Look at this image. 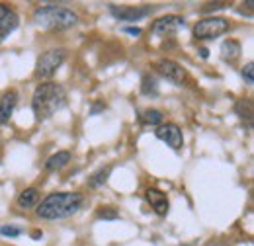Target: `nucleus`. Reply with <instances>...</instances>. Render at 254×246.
<instances>
[{
    "mask_svg": "<svg viewBox=\"0 0 254 246\" xmlns=\"http://www.w3.org/2000/svg\"><path fill=\"white\" fill-rule=\"evenodd\" d=\"M0 235L2 237H20L22 235V231L20 229H16V227H0Z\"/></svg>",
    "mask_w": 254,
    "mask_h": 246,
    "instance_id": "obj_18",
    "label": "nucleus"
},
{
    "mask_svg": "<svg viewBox=\"0 0 254 246\" xmlns=\"http://www.w3.org/2000/svg\"><path fill=\"white\" fill-rule=\"evenodd\" d=\"M157 137L160 141H164L168 147H172L174 151H180L184 145V137H182V129L176 123H166V125H159L157 127Z\"/></svg>",
    "mask_w": 254,
    "mask_h": 246,
    "instance_id": "obj_6",
    "label": "nucleus"
},
{
    "mask_svg": "<svg viewBox=\"0 0 254 246\" xmlns=\"http://www.w3.org/2000/svg\"><path fill=\"white\" fill-rule=\"evenodd\" d=\"M229 31V20L225 18H205L199 20L193 28V35L197 39H213Z\"/></svg>",
    "mask_w": 254,
    "mask_h": 246,
    "instance_id": "obj_5",
    "label": "nucleus"
},
{
    "mask_svg": "<svg viewBox=\"0 0 254 246\" xmlns=\"http://www.w3.org/2000/svg\"><path fill=\"white\" fill-rule=\"evenodd\" d=\"M124 31L131 33V35H141V30H139V28H126Z\"/></svg>",
    "mask_w": 254,
    "mask_h": 246,
    "instance_id": "obj_21",
    "label": "nucleus"
},
{
    "mask_svg": "<svg viewBox=\"0 0 254 246\" xmlns=\"http://www.w3.org/2000/svg\"><path fill=\"white\" fill-rule=\"evenodd\" d=\"M110 172H112V166L100 168V170L96 172L94 176L88 180V185H90V187H100V185H104L106 182H108V176H110Z\"/></svg>",
    "mask_w": 254,
    "mask_h": 246,
    "instance_id": "obj_15",
    "label": "nucleus"
},
{
    "mask_svg": "<svg viewBox=\"0 0 254 246\" xmlns=\"http://www.w3.org/2000/svg\"><path fill=\"white\" fill-rule=\"evenodd\" d=\"M33 22L43 30H68L78 24V16L68 8H57V6H43L33 14Z\"/></svg>",
    "mask_w": 254,
    "mask_h": 246,
    "instance_id": "obj_3",
    "label": "nucleus"
},
{
    "mask_svg": "<svg viewBox=\"0 0 254 246\" xmlns=\"http://www.w3.org/2000/svg\"><path fill=\"white\" fill-rule=\"evenodd\" d=\"M147 199L151 201V205L155 207V211L159 215H166V211H168V199H166V195L162 191H159V189H147Z\"/></svg>",
    "mask_w": 254,
    "mask_h": 246,
    "instance_id": "obj_12",
    "label": "nucleus"
},
{
    "mask_svg": "<svg viewBox=\"0 0 254 246\" xmlns=\"http://www.w3.org/2000/svg\"><path fill=\"white\" fill-rule=\"evenodd\" d=\"M18 26V16L14 10H10L6 4H0V43L16 30Z\"/></svg>",
    "mask_w": 254,
    "mask_h": 246,
    "instance_id": "obj_8",
    "label": "nucleus"
},
{
    "mask_svg": "<svg viewBox=\"0 0 254 246\" xmlns=\"http://www.w3.org/2000/svg\"><path fill=\"white\" fill-rule=\"evenodd\" d=\"M16 104H18V92L16 90H8L2 96V100H0V123L10 122Z\"/></svg>",
    "mask_w": 254,
    "mask_h": 246,
    "instance_id": "obj_11",
    "label": "nucleus"
},
{
    "mask_svg": "<svg viewBox=\"0 0 254 246\" xmlns=\"http://www.w3.org/2000/svg\"><path fill=\"white\" fill-rule=\"evenodd\" d=\"M66 102V94L63 86L57 82H43L35 88L32 98V108L37 122H45L55 116Z\"/></svg>",
    "mask_w": 254,
    "mask_h": 246,
    "instance_id": "obj_2",
    "label": "nucleus"
},
{
    "mask_svg": "<svg viewBox=\"0 0 254 246\" xmlns=\"http://www.w3.org/2000/svg\"><path fill=\"white\" fill-rule=\"evenodd\" d=\"M243 76H245V80H247L249 84H253V82H254V64H253V62H249V64L245 66Z\"/></svg>",
    "mask_w": 254,
    "mask_h": 246,
    "instance_id": "obj_19",
    "label": "nucleus"
},
{
    "mask_svg": "<svg viewBox=\"0 0 254 246\" xmlns=\"http://www.w3.org/2000/svg\"><path fill=\"white\" fill-rule=\"evenodd\" d=\"M160 122H162V112H159V110H145L143 112V123L159 125Z\"/></svg>",
    "mask_w": 254,
    "mask_h": 246,
    "instance_id": "obj_17",
    "label": "nucleus"
},
{
    "mask_svg": "<svg viewBox=\"0 0 254 246\" xmlns=\"http://www.w3.org/2000/svg\"><path fill=\"white\" fill-rule=\"evenodd\" d=\"M100 219H118V213L116 211H100Z\"/></svg>",
    "mask_w": 254,
    "mask_h": 246,
    "instance_id": "obj_20",
    "label": "nucleus"
},
{
    "mask_svg": "<svg viewBox=\"0 0 254 246\" xmlns=\"http://www.w3.org/2000/svg\"><path fill=\"white\" fill-rule=\"evenodd\" d=\"M157 70H159L164 78H168V80H172L176 84H182L186 80V70L182 68V64H178V62L172 61V59H160L157 62Z\"/></svg>",
    "mask_w": 254,
    "mask_h": 246,
    "instance_id": "obj_7",
    "label": "nucleus"
},
{
    "mask_svg": "<svg viewBox=\"0 0 254 246\" xmlns=\"http://www.w3.org/2000/svg\"><path fill=\"white\" fill-rule=\"evenodd\" d=\"M149 12H151L149 8H127V6H120L118 8V6L112 4V14L118 20H122V22H137V20L145 18Z\"/></svg>",
    "mask_w": 254,
    "mask_h": 246,
    "instance_id": "obj_10",
    "label": "nucleus"
},
{
    "mask_svg": "<svg viewBox=\"0 0 254 246\" xmlns=\"http://www.w3.org/2000/svg\"><path fill=\"white\" fill-rule=\"evenodd\" d=\"M39 201V191L35 187H26L20 195H18V207L22 209H30V207H35Z\"/></svg>",
    "mask_w": 254,
    "mask_h": 246,
    "instance_id": "obj_13",
    "label": "nucleus"
},
{
    "mask_svg": "<svg viewBox=\"0 0 254 246\" xmlns=\"http://www.w3.org/2000/svg\"><path fill=\"white\" fill-rule=\"evenodd\" d=\"M241 53V45L237 41H225L223 43V55L225 59H235Z\"/></svg>",
    "mask_w": 254,
    "mask_h": 246,
    "instance_id": "obj_16",
    "label": "nucleus"
},
{
    "mask_svg": "<svg viewBox=\"0 0 254 246\" xmlns=\"http://www.w3.org/2000/svg\"><path fill=\"white\" fill-rule=\"evenodd\" d=\"M84 203V197L76 191H55L49 193L39 205H37V217L47 221H57L74 215L80 205Z\"/></svg>",
    "mask_w": 254,
    "mask_h": 246,
    "instance_id": "obj_1",
    "label": "nucleus"
},
{
    "mask_svg": "<svg viewBox=\"0 0 254 246\" xmlns=\"http://www.w3.org/2000/svg\"><path fill=\"white\" fill-rule=\"evenodd\" d=\"M70 162V153L68 151H59L57 154H53L49 160H47V164H45V168L47 170H59V168H63Z\"/></svg>",
    "mask_w": 254,
    "mask_h": 246,
    "instance_id": "obj_14",
    "label": "nucleus"
},
{
    "mask_svg": "<svg viewBox=\"0 0 254 246\" xmlns=\"http://www.w3.org/2000/svg\"><path fill=\"white\" fill-rule=\"evenodd\" d=\"M66 59V51L64 49H51V51H45L39 59H37V66H35V74L39 78H49L53 76L59 66Z\"/></svg>",
    "mask_w": 254,
    "mask_h": 246,
    "instance_id": "obj_4",
    "label": "nucleus"
},
{
    "mask_svg": "<svg viewBox=\"0 0 254 246\" xmlns=\"http://www.w3.org/2000/svg\"><path fill=\"white\" fill-rule=\"evenodd\" d=\"M180 28H184V20L180 16H166V18H160L155 22L153 33L155 35H168V33L178 31Z\"/></svg>",
    "mask_w": 254,
    "mask_h": 246,
    "instance_id": "obj_9",
    "label": "nucleus"
}]
</instances>
